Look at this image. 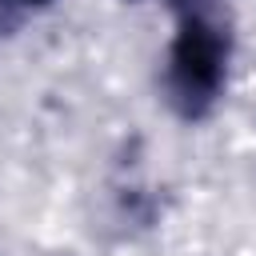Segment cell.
I'll use <instances>...</instances> for the list:
<instances>
[{"label": "cell", "mask_w": 256, "mask_h": 256, "mask_svg": "<svg viewBox=\"0 0 256 256\" xmlns=\"http://www.w3.org/2000/svg\"><path fill=\"white\" fill-rule=\"evenodd\" d=\"M232 64V32L216 0H200L176 12V36L164 60V96L180 120H204L224 88Z\"/></svg>", "instance_id": "6da1fadb"}, {"label": "cell", "mask_w": 256, "mask_h": 256, "mask_svg": "<svg viewBox=\"0 0 256 256\" xmlns=\"http://www.w3.org/2000/svg\"><path fill=\"white\" fill-rule=\"evenodd\" d=\"M160 4H168L172 12H180V8H188V4H200V0H160Z\"/></svg>", "instance_id": "7a4b0ae2"}, {"label": "cell", "mask_w": 256, "mask_h": 256, "mask_svg": "<svg viewBox=\"0 0 256 256\" xmlns=\"http://www.w3.org/2000/svg\"><path fill=\"white\" fill-rule=\"evenodd\" d=\"M0 4H20V8H40V4H48V0H0Z\"/></svg>", "instance_id": "3957f363"}]
</instances>
